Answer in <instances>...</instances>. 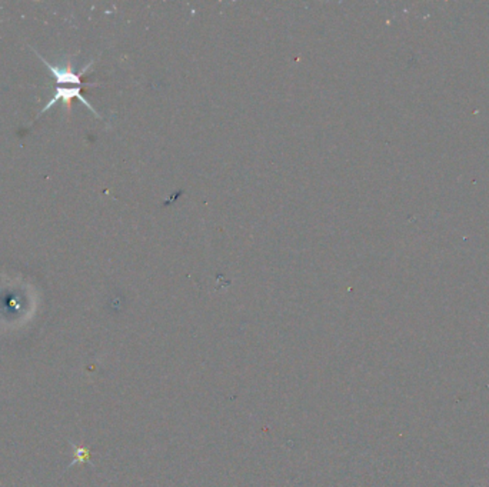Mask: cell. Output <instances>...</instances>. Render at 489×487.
<instances>
[{
	"instance_id": "3957f363",
	"label": "cell",
	"mask_w": 489,
	"mask_h": 487,
	"mask_svg": "<svg viewBox=\"0 0 489 487\" xmlns=\"http://www.w3.org/2000/svg\"><path fill=\"white\" fill-rule=\"evenodd\" d=\"M70 446H72V449H73L74 459L72 460V463H70L69 467H72V466H74V464H77V463H84V462H86V460L89 459L91 452H89L86 447L76 446V445H73V443H70Z\"/></svg>"
},
{
	"instance_id": "7a4b0ae2",
	"label": "cell",
	"mask_w": 489,
	"mask_h": 487,
	"mask_svg": "<svg viewBox=\"0 0 489 487\" xmlns=\"http://www.w3.org/2000/svg\"><path fill=\"white\" fill-rule=\"evenodd\" d=\"M82 88H56L55 89V92H53V98L49 101V103H46L45 105V108L39 112V115H38V118H40L45 112H47L52 106H55L56 103H64V105H67V108L70 106V102L73 101V99H79L82 103H84L96 118H101L99 115H98V112L95 110V108L84 98V96H82Z\"/></svg>"
},
{
	"instance_id": "6da1fadb",
	"label": "cell",
	"mask_w": 489,
	"mask_h": 487,
	"mask_svg": "<svg viewBox=\"0 0 489 487\" xmlns=\"http://www.w3.org/2000/svg\"><path fill=\"white\" fill-rule=\"evenodd\" d=\"M33 52L43 62V64L49 69V71L52 73L55 82L57 85H74V86L82 88V85H84V82H82V76H84L88 71V69L92 66V63H89L86 67H84L80 71H76L73 69L70 60H66L62 64H52L47 60H45V57L40 56L36 50H33Z\"/></svg>"
}]
</instances>
